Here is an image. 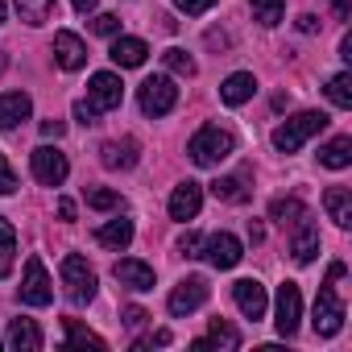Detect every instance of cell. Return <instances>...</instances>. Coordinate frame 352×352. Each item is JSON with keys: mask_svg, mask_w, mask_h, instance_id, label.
<instances>
[{"mask_svg": "<svg viewBox=\"0 0 352 352\" xmlns=\"http://www.w3.org/2000/svg\"><path fill=\"white\" fill-rule=\"evenodd\" d=\"M13 257H17V232H13V224L5 216H0V282L13 274Z\"/></svg>", "mask_w": 352, "mask_h": 352, "instance_id": "4316f807", "label": "cell"}, {"mask_svg": "<svg viewBox=\"0 0 352 352\" xmlns=\"http://www.w3.org/2000/svg\"><path fill=\"white\" fill-rule=\"evenodd\" d=\"M100 162H104L108 170H129V166H137V141H133V137L108 141V145L100 149Z\"/></svg>", "mask_w": 352, "mask_h": 352, "instance_id": "d6986e66", "label": "cell"}, {"mask_svg": "<svg viewBox=\"0 0 352 352\" xmlns=\"http://www.w3.org/2000/svg\"><path fill=\"white\" fill-rule=\"evenodd\" d=\"M58 216H63V220H75V204H71V199H58Z\"/></svg>", "mask_w": 352, "mask_h": 352, "instance_id": "f6af8a7d", "label": "cell"}, {"mask_svg": "<svg viewBox=\"0 0 352 352\" xmlns=\"http://www.w3.org/2000/svg\"><path fill=\"white\" fill-rule=\"evenodd\" d=\"M5 71H9V54H5V50H0V75H5Z\"/></svg>", "mask_w": 352, "mask_h": 352, "instance_id": "681fc988", "label": "cell"}, {"mask_svg": "<svg viewBox=\"0 0 352 352\" xmlns=\"http://www.w3.org/2000/svg\"><path fill=\"white\" fill-rule=\"evenodd\" d=\"M91 30H96V34H104V38H112V34L120 30V17H112V13H100V17L91 21Z\"/></svg>", "mask_w": 352, "mask_h": 352, "instance_id": "74e56055", "label": "cell"}, {"mask_svg": "<svg viewBox=\"0 0 352 352\" xmlns=\"http://www.w3.org/2000/svg\"><path fill=\"white\" fill-rule=\"evenodd\" d=\"M253 91H257V79H253L249 71H236V75H228V79H224L220 100H224L228 108H241L245 100H253Z\"/></svg>", "mask_w": 352, "mask_h": 352, "instance_id": "ac0fdd59", "label": "cell"}, {"mask_svg": "<svg viewBox=\"0 0 352 352\" xmlns=\"http://www.w3.org/2000/svg\"><path fill=\"white\" fill-rule=\"evenodd\" d=\"M87 208H96V212H116V208H120V195L100 187V191H91V195H87Z\"/></svg>", "mask_w": 352, "mask_h": 352, "instance_id": "836d02e7", "label": "cell"}, {"mask_svg": "<svg viewBox=\"0 0 352 352\" xmlns=\"http://www.w3.org/2000/svg\"><path fill=\"white\" fill-rule=\"evenodd\" d=\"M236 344H241L236 327H232V323H224V319H212L208 336H204V340H195L191 348H195V352H208V348H236Z\"/></svg>", "mask_w": 352, "mask_h": 352, "instance_id": "7402d4cb", "label": "cell"}, {"mask_svg": "<svg viewBox=\"0 0 352 352\" xmlns=\"http://www.w3.org/2000/svg\"><path fill=\"white\" fill-rule=\"evenodd\" d=\"M145 319H149V315H145L141 307H124V327H141Z\"/></svg>", "mask_w": 352, "mask_h": 352, "instance_id": "ab89813d", "label": "cell"}, {"mask_svg": "<svg viewBox=\"0 0 352 352\" xmlns=\"http://www.w3.org/2000/svg\"><path fill=\"white\" fill-rule=\"evenodd\" d=\"M96 241L104 245V249H129V241H133V220H108L104 228H96Z\"/></svg>", "mask_w": 352, "mask_h": 352, "instance_id": "cb8c5ba5", "label": "cell"}, {"mask_svg": "<svg viewBox=\"0 0 352 352\" xmlns=\"http://www.w3.org/2000/svg\"><path fill=\"white\" fill-rule=\"evenodd\" d=\"M249 9H253V21H261L265 30H274L286 13V0H249Z\"/></svg>", "mask_w": 352, "mask_h": 352, "instance_id": "f546056e", "label": "cell"}, {"mask_svg": "<svg viewBox=\"0 0 352 352\" xmlns=\"http://www.w3.org/2000/svg\"><path fill=\"white\" fill-rule=\"evenodd\" d=\"M21 302H30V307H50V302H54V282H50V274H46L42 257H30V261H25Z\"/></svg>", "mask_w": 352, "mask_h": 352, "instance_id": "ba28073f", "label": "cell"}, {"mask_svg": "<svg viewBox=\"0 0 352 352\" xmlns=\"http://www.w3.org/2000/svg\"><path fill=\"white\" fill-rule=\"evenodd\" d=\"M199 208H204V187L199 183H179V187H174L170 191V220H195L199 216Z\"/></svg>", "mask_w": 352, "mask_h": 352, "instance_id": "7c38bea8", "label": "cell"}, {"mask_svg": "<svg viewBox=\"0 0 352 352\" xmlns=\"http://www.w3.org/2000/svg\"><path fill=\"white\" fill-rule=\"evenodd\" d=\"M108 58H112L116 67H141V63L149 58V46H145L141 38H116Z\"/></svg>", "mask_w": 352, "mask_h": 352, "instance_id": "ffe728a7", "label": "cell"}, {"mask_svg": "<svg viewBox=\"0 0 352 352\" xmlns=\"http://www.w3.org/2000/svg\"><path fill=\"white\" fill-rule=\"evenodd\" d=\"M298 30H302V34H315V30H319V17L302 13V17H298Z\"/></svg>", "mask_w": 352, "mask_h": 352, "instance_id": "ee69618b", "label": "cell"}, {"mask_svg": "<svg viewBox=\"0 0 352 352\" xmlns=\"http://www.w3.org/2000/svg\"><path fill=\"white\" fill-rule=\"evenodd\" d=\"M149 344H170V331H166V327H162V331H153V336H149V340H137V344H133V348H149Z\"/></svg>", "mask_w": 352, "mask_h": 352, "instance_id": "b9f144b4", "label": "cell"}, {"mask_svg": "<svg viewBox=\"0 0 352 352\" xmlns=\"http://www.w3.org/2000/svg\"><path fill=\"white\" fill-rule=\"evenodd\" d=\"M199 257H204L212 270H232V265L245 257V249H241V241H236L232 232H216V236H208V241H204Z\"/></svg>", "mask_w": 352, "mask_h": 352, "instance_id": "9c48e42d", "label": "cell"}, {"mask_svg": "<svg viewBox=\"0 0 352 352\" xmlns=\"http://www.w3.org/2000/svg\"><path fill=\"white\" fill-rule=\"evenodd\" d=\"M34 112V100L25 91H5L0 96V129H17L21 120H30Z\"/></svg>", "mask_w": 352, "mask_h": 352, "instance_id": "e0dca14e", "label": "cell"}, {"mask_svg": "<svg viewBox=\"0 0 352 352\" xmlns=\"http://www.w3.org/2000/svg\"><path fill=\"white\" fill-rule=\"evenodd\" d=\"M50 5H54V0H17V13H21V21L42 25L50 17Z\"/></svg>", "mask_w": 352, "mask_h": 352, "instance_id": "d6a6232c", "label": "cell"}, {"mask_svg": "<svg viewBox=\"0 0 352 352\" xmlns=\"http://www.w3.org/2000/svg\"><path fill=\"white\" fill-rule=\"evenodd\" d=\"M87 96H91V104H96L100 112H112V108H120V100H124V83H120L112 71H96L91 83H87Z\"/></svg>", "mask_w": 352, "mask_h": 352, "instance_id": "8fae6325", "label": "cell"}, {"mask_svg": "<svg viewBox=\"0 0 352 352\" xmlns=\"http://www.w3.org/2000/svg\"><path fill=\"white\" fill-rule=\"evenodd\" d=\"M9 344H13L17 352H38V348H42L38 323H34V319H13V323H9Z\"/></svg>", "mask_w": 352, "mask_h": 352, "instance_id": "603a6c76", "label": "cell"}, {"mask_svg": "<svg viewBox=\"0 0 352 352\" xmlns=\"http://www.w3.org/2000/svg\"><path fill=\"white\" fill-rule=\"evenodd\" d=\"M232 298H236V307H241V315H245V319H261V315H265V307H270L265 286H261L257 278H241V282L232 286Z\"/></svg>", "mask_w": 352, "mask_h": 352, "instance_id": "4fadbf2b", "label": "cell"}, {"mask_svg": "<svg viewBox=\"0 0 352 352\" xmlns=\"http://www.w3.org/2000/svg\"><path fill=\"white\" fill-rule=\"evenodd\" d=\"M30 166H34V179H38L42 187H63L67 174H71L67 153H58L54 145H38V149L30 153Z\"/></svg>", "mask_w": 352, "mask_h": 352, "instance_id": "8992f818", "label": "cell"}, {"mask_svg": "<svg viewBox=\"0 0 352 352\" xmlns=\"http://www.w3.org/2000/svg\"><path fill=\"white\" fill-rule=\"evenodd\" d=\"M63 327H67V344L71 348H104V340L96 331H87L79 319H63Z\"/></svg>", "mask_w": 352, "mask_h": 352, "instance_id": "4dcf8cb0", "label": "cell"}, {"mask_svg": "<svg viewBox=\"0 0 352 352\" xmlns=\"http://www.w3.org/2000/svg\"><path fill=\"white\" fill-rule=\"evenodd\" d=\"M249 236H253V245H261V241H265V232H261V224H249Z\"/></svg>", "mask_w": 352, "mask_h": 352, "instance_id": "c3c4849f", "label": "cell"}, {"mask_svg": "<svg viewBox=\"0 0 352 352\" xmlns=\"http://www.w3.org/2000/svg\"><path fill=\"white\" fill-rule=\"evenodd\" d=\"M290 253H294V261H298V265H311V261H315V253H319V228L311 224V212H307V216L294 224Z\"/></svg>", "mask_w": 352, "mask_h": 352, "instance_id": "5bb4252c", "label": "cell"}, {"mask_svg": "<svg viewBox=\"0 0 352 352\" xmlns=\"http://www.w3.org/2000/svg\"><path fill=\"white\" fill-rule=\"evenodd\" d=\"M323 129H327V112H298V116H290L286 124L274 129V149L278 153H294V149H302L307 137H315Z\"/></svg>", "mask_w": 352, "mask_h": 352, "instance_id": "3957f363", "label": "cell"}, {"mask_svg": "<svg viewBox=\"0 0 352 352\" xmlns=\"http://www.w3.org/2000/svg\"><path fill=\"white\" fill-rule=\"evenodd\" d=\"M331 9H336L340 21H348V17H352V0H331Z\"/></svg>", "mask_w": 352, "mask_h": 352, "instance_id": "7bdbcfd3", "label": "cell"}, {"mask_svg": "<svg viewBox=\"0 0 352 352\" xmlns=\"http://www.w3.org/2000/svg\"><path fill=\"white\" fill-rule=\"evenodd\" d=\"M54 63H58L63 71H79V67L87 63V46H83L71 30H58V34H54Z\"/></svg>", "mask_w": 352, "mask_h": 352, "instance_id": "9a60e30c", "label": "cell"}, {"mask_svg": "<svg viewBox=\"0 0 352 352\" xmlns=\"http://www.w3.org/2000/svg\"><path fill=\"white\" fill-rule=\"evenodd\" d=\"M162 63H166V71H170V75H183V79H195V71H199V67H195V58H191L183 46H170V50L162 54Z\"/></svg>", "mask_w": 352, "mask_h": 352, "instance_id": "f1b7e54d", "label": "cell"}, {"mask_svg": "<svg viewBox=\"0 0 352 352\" xmlns=\"http://www.w3.org/2000/svg\"><path fill=\"white\" fill-rule=\"evenodd\" d=\"M174 9H179V13H187V17H199V13L216 9V0H174Z\"/></svg>", "mask_w": 352, "mask_h": 352, "instance_id": "e575fe53", "label": "cell"}, {"mask_svg": "<svg viewBox=\"0 0 352 352\" xmlns=\"http://www.w3.org/2000/svg\"><path fill=\"white\" fill-rule=\"evenodd\" d=\"M141 112L145 116H166L174 104H179V87L170 83V75H149L145 83H141Z\"/></svg>", "mask_w": 352, "mask_h": 352, "instance_id": "5b68a950", "label": "cell"}, {"mask_svg": "<svg viewBox=\"0 0 352 352\" xmlns=\"http://www.w3.org/2000/svg\"><path fill=\"white\" fill-rule=\"evenodd\" d=\"M199 249H204V236L199 232H183L179 236V253L183 257H199Z\"/></svg>", "mask_w": 352, "mask_h": 352, "instance_id": "8d00e7d4", "label": "cell"}, {"mask_svg": "<svg viewBox=\"0 0 352 352\" xmlns=\"http://www.w3.org/2000/svg\"><path fill=\"white\" fill-rule=\"evenodd\" d=\"M348 270H344V261H331L327 265V286H319V298H315V319H311V327H315V336H336L340 327H344V298L336 294V286L331 282H340Z\"/></svg>", "mask_w": 352, "mask_h": 352, "instance_id": "6da1fadb", "label": "cell"}, {"mask_svg": "<svg viewBox=\"0 0 352 352\" xmlns=\"http://www.w3.org/2000/svg\"><path fill=\"white\" fill-rule=\"evenodd\" d=\"M245 179L249 174H228V179H216L212 183V195L216 199H224V204H249V187H245Z\"/></svg>", "mask_w": 352, "mask_h": 352, "instance_id": "d4e9b609", "label": "cell"}, {"mask_svg": "<svg viewBox=\"0 0 352 352\" xmlns=\"http://www.w3.org/2000/svg\"><path fill=\"white\" fill-rule=\"evenodd\" d=\"M63 286H67V298H71L75 307H83V302L96 298V270H91L79 253H67V257H63Z\"/></svg>", "mask_w": 352, "mask_h": 352, "instance_id": "277c9868", "label": "cell"}, {"mask_svg": "<svg viewBox=\"0 0 352 352\" xmlns=\"http://www.w3.org/2000/svg\"><path fill=\"white\" fill-rule=\"evenodd\" d=\"M340 58H352V34H344V42H340Z\"/></svg>", "mask_w": 352, "mask_h": 352, "instance_id": "7dc6e473", "label": "cell"}, {"mask_svg": "<svg viewBox=\"0 0 352 352\" xmlns=\"http://www.w3.org/2000/svg\"><path fill=\"white\" fill-rule=\"evenodd\" d=\"M319 162H323L327 170H344V166H352V137H331V141L319 149Z\"/></svg>", "mask_w": 352, "mask_h": 352, "instance_id": "484cf974", "label": "cell"}, {"mask_svg": "<svg viewBox=\"0 0 352 352\" xmlns=\"http://www.w3.org/2000/svg\"><path fill=\"white\" fill-rule=\"evenodd\" d=\"M302 216H307V208H302L298 199H274V204H270V220L282 224V228H294Z\"/></svg>", "mask_w": 352, "mask_h": 352, "instance_id": "83f0119b", "label": "cell"}, {"mask_svg": "<svg viewBox=\"0 0 352 352\" xmlns=\"http://www.w3.org/2000/svg\"><path fill=\"white\" fill-rule=\"evenodd\" d=\"M274 315H278V319H274V323H278V336L290 340V336L298 331V319H302V294H298L294 282H282V286H278V311H274Z\"/></svg>", "mask_w": 352, "mask_h": 352, "instance_id": "30bf717a", "label": "cell"}, {"mask_svg": "<svg viewBox=\"0 0 352 352\" xmlns=\"http://www.w3.org/2000/svg\"><path fill=\"white\" fill-rule=\"evenodd\" d=\"M208 294H212V286H208V278H187V282H179L170 290V298H166V307H170V315L174 319H187L191 311H199L204 302H208Z\"/></svg>", "mask_w": 352, "mask_h": 352, "instance_id": "52a82bcc", "label": "cell"}, {"mask_svg": "<svg viewBox=\"0 0 352 352\" xmlns=\"http://www.w3.org/2000/svg\"><path fill=\"white\" fill-rule=\"evenodd\" d=\"M327 100H331L336 108H352V75H348V71L327 83Z\"/></svg>", "mask_w": 352, "mask_h": 352, "instance_id": "1f68e13d", "label": "cell"}, {"mask_svg": "<svg viewBox=\"0 0 352 352\" xmlns=\"http://www.w3.org/2000/svg\"><path fill=\"white\" fill-rule=\"evenodd\" d=\"M63 133H67V124H63V120H42V137H54V141H58Z\"/></svg>", "mask_w": 352, "mask_h": 352, "instance_id": "60d3db41", "label": "cell"}, {"mask_svg": "<svg viewBox=\"0 0 352 352\" xmlns=\"http://www.w3.org/2000/svg\"><path fill=\"white\" fill-rule=\"evenodd\" d=\"M0 21H5V0H0Z\"/></svg>", "mask_w": 352, "mask_h": 352, "instance_id": "f907efd6", "label": "cell"}, {"mask_svg": "<svg viewBox=\"0 0 352 352\" xmlns=\"http://www.w3.org/2000/svg\"><path fill=\"white\" fill-rule=\"evenodd\" d=\"M112 274H116V282L129 286V290H153V265H145V261L124 257V261L112 265Z\"/></svg>", "mask_w": 352, "mask_h": 352, "instance_id": "2e32d148", "label": "cell"}, {"mask_svg": "<svg viewBox=\"0 0 352 352\" xmlns=\"http://www.w3.org/2000/svg\"><path fill=\"white\" fill-rule=\"evenodd\" d=\"M13 191H17V174L5 162V153H0V195H13Z\"/></svg>", "mask_w": 352, "mask_h": 352, "instance_id": "d590c367", "label": "cell"}, {"mask_svg": "<svg viewBox=\"0 0 352 352\" xmlns=\"http://www.w3.org/2000/svg\"><path fill=\"white\" fill-rule=\"evenodd\" d=\"M75 120H79V124H96V120H100V108H96L91 100H79V104H75Z\"/></svg>", "mask_w": 352, "mask_h": 352, "instance_id": "f35d334b", "label": "cell"}, {"mask_svg": "<svg viewBox=\"0 0 352 352\" xmlns=\"http://www.w3.org/2000/svg\"><path fill=\"white\" fill-rule=\"evenodd\" d=\"M71 5H75V13H91V9L100 5V0H71Z\"/></svg>", "mask_w": 352, "mask_h": 352, "instance_id": "bcb514c9", "label": "cell"}, {"mask_svg": "<svg viewBox=\"0 0 352 352\" xmlns=\"http://www.w3.org/2000/svg\"><path fill=\"white\" fill-rule=\"evenodd\" d=\"M232 149H236V141H232V133L220 129V124H204V129L187 141V153H191L195 166H220L224 157H232Z\"/></svg>", "mask_w": 352, "mask_h": 352, "instance_id": "7a4b0ae2", "label": "cell"}, {"mask_svg": "<svg viewBox=\"0 0 352 352\" xmlns=\"http://www.w3.org/2000/svg\"><path fill=\"white\" fill-rule=\"evenodd\" d=\"M323 208L336 220V228H352V195H348V187H327Z\"/></svg>", "mask_w": 352, "mask_h": 352, "instance_id": "44dd1931", "label": "cell"}]
</instances>
